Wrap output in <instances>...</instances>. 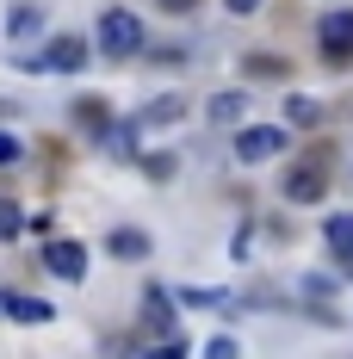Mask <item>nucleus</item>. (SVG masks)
I'll return each mask as SVG.
<instances>
[{
	"label": "nucleus",
	"instance_id": "a211bd4d",
	"mask_svg": "<svg viewBox=\"0 0 353 359\" xmlns=\"http://www.w3.org/2000/svg\"><path fill=\"white\" fill-rule=\"evenodd\" d=\"M13 229H19V205H13V198H0V236H13Z\"/></svg>",
	"mask_w": 353,
	"mask_h": 359
},
{
	"label": "nucleus",
	"instance_id": "1a4fd4ad",
	"mask_svg": "<svg viewBox=\"0 0 353 359\" xmlns=\"http://www.w3.org/2000/svg\"><path fill=\"white\" fill-rule=\"evenodd\" d=\"M149 248H155L149 229H112V236H106V254H112V260H149Z\"/></svg>",
	"mask_w": 353,
	"mask_h": 359
},
{
	"label": "nucleus",
	"instance_id": "7ed1b4c3",
	"mask_svg": "<svg viewBox=\"0 0 353 359\" xmlns=\"http://www.w3.org/2000/svg\"><path fill=\"white\" fill-rule=\"evenodd\" d=\"M19 69H44V74H81L87 69V43L81 37H56L44 56H19Z\"/></svg>",
	"mask_w": 353,
	"mask_h": 359
},
{
	"label": "nucleus",
	"instance_id": "4be33fe9",
	"mask_svg": "<svg viewBox=\"0 0 353 359\" xmlns=\"http://www.w3.org/2000/svg\"><path fill=\"white\" fill-rule=\"evenodd\" d=\"M254 6H260V0H229V13H254Z\"/></svg>",
	"mask_w": 353,
	"mask_h": 359
},
{
	"label": "nucleus",
	"instance_id": "2eb2a0df",
	"mask_svg": "<svg viewBox=\"0 0 353 359\" xmlns=\"http://www.w3.org/2000/svg\"><path fill=\"white\" fill-rule=\"evenodd\" d=\"M180 304H192V310H217L223 304V291H211V285H199V291H186Z\"/></svg>",
	"mask_w": 353,
	"mask_h": 359
},
{
	"label": "nucleus",
	"instance_id": "9d476101",
	"mask_svg": "<svg viewBox=\"0 0 353 359\" xmlns=\"http://www.w3.org/2000/svg\"><path fill=\"white\" fill-rule=\"evenodd\" d=\"M6 316H13V323H50V316H56V310H50V297H25V291H6Z\"/></svg>",
	"mask_w": 353,
	"mask_h": 359
},
{
	"label": "nucleus",
	"instance_id": "0eeeda50",
	"mask_svg": "<svg viewBox=\"0 0 353 359\" xmlns=\"http://www.w3.org/2000/svg\"><path fill=\"white\" fill-rule=\"evenodd\" d=\"M317 37H322V50H328L335 62H341V56H353V6H347V13H328Z\"/></svg>",
	"mask_w": 353,
	"mask_h": 359
},
{
	"label": "nucleus",
	"instance_id": "9b49d317",
	"mask_svg": "<svg viewBox=\"0 0 353 359\" xmlns=\"http://www.w3.org/2000/svg\"><path fill=\"white\" fill-rule=\"evenodd\" d=\"M322 236H328V248H335V260H347V266H353V211H335Z\"/></svg>",
	"mask_w": 353,
	"mask_h": 359
},
{
	"label": "nucleus",
	"instance_id": "6ab92c4d",
	"mask_svg": "<svg viewBox=\"0 0 353 359\" xmlns=\"http://www.w3.org/2000/svg\"><path fill=\"white\" fill-rule=\"evenodd\" d=\"M74 111H81L87 124H106V106H100V100H81V106H74Z\"/></svg>",
	"mask_w": 353,
	"mask_h": 359
},
{
	"label": "nucleus",
	"instance_id": "6e6552de",
	"mask_svg": "<svg viewBox=\"0 0 353 359\" xmlns=\"http://www.w3.org/2000/svg\"><path fill=\"white\" fill-rule=\"evenodd\" d=\"M186 100H180V93H161V100H149V106L137 111V130H161V124H180V118H186Z\"/></svg>",
	"mask_w": 353,
	"mask_h": 359
},
{
	"label": "nucleus",
	"instance_id": "f3484780",
	"mask_svg": "<svg viewBox=\"0 0 353 359\" xmlns=\"http://www.w3.org/2000/svg\"><path fill=\"white\" fill-rule=\"evenodd\" d=\"M199 359H236V341L217 334V341H205V353H199Z\"/></svg>",
	"mask_w": 353,
	"mask_h": 359
},
{
	"label": "nucleus",
	"instance_id": "ddd939ff",
	"mask_svg": "<svg viewBox=\"0 0 353 359\" xmlns=\"http://www.w3.org/2000/svg\"><path fill=\"white\" fill-rule=\"evenodd\" d=\"M37 25H44V0H19L13 19H6V32H13V37H32Z\"/></svg>",
	"mask_w": 353,
	"mask_h": 359
},
{
	"label": "nucleus",
	"instance_id": "4468645a",
	"mask_svg": "<svg viewBox=\"0 0 353 359\" xmlns=\"http://www.w3.org/2000/svg\"><path fill=\"white\" fill-rule=\"evenodd\" d=\"M285 124H322V106L304 100V93H291V100H285Z\"/></svg>",
	"mask_w": 353,
	"mask_h": 359
},
{
	"label": "nucleus",
	"instance_id": "f03ea898",
	"mask_svg": "<svg viewBox=\"0 0 353 359\" xmlns=\"http://www.w3.org/2000/svg\"><path fill=\"white\" fill-rule=\"evenodd\" d=\"M322 192H328V161L322 155H304V161L285 168V198L291 205H317Z\"/></svg>",
	"mask_w": 353,
	"mask_h": 359
},
{
	"label": "nucleus",
	"instance_id": "20e7f679",
	"mask_svg": "<svg viewBox=\"0 0 353 359\" xmlns=\"http://www.w3.org/2000/svg\"><path fill=\"white\" fill-rule=\"evenodd\" d=\"M279 149H285L279 124H242V130H236V155H242V161H273Z\"/></svg>",
	"mask_w": 353,
	"mask_h": 359
},
{
	"label": "nucleus",
	"instance_id": "412c9836",
	"mask_svg": "<svg viewBox=\"0 0 353 359\" xmlns=\"http://www.w3.org/2000/svg\"><path fill=\"white\" fill-rule=\"evenodd\" d=\"M161 6H168V13H192L199 0H161Z\"/></svg>",
	"mask_w": 353,
	"mask_h": 359
},
{
	"label": "nucleus",
	"instance_id": "f8f14e48",
	"mask_svg": "<svg viewBox=\"0 0 353 359\" xmlns=\"http://www.w3.org/2000/svg\"><path fill=\"white\" fill-rule=\"evenodd\" d=\"M242 111H248V93H211V124H242Z\"/></svg>",
	"mask_w": 353,
	"mask_h": 359
},
{
	"label": "nucleus",
	"instance_id": "dca6fc26",
	"mask_svg": "<svg viewBox=\"0 0 353 359\" xmlns=\"http://www.w3.org/2000/svg\"><path fill=\"white\" fill-rule=\"evenodd\" d=\"M19 155H25V143H19V137H13V130H0V168H13V161H19Z\"/></svg>",
	"mask_w": 353,
	"mask_h": 359
},
{
	"label": "nucleus",
	"instance_id": "aec40b11",
	"mask_svg": "<svg viewBox=\"0 0 353 359\" xmlns=\"http://www.w3.org/2000/svg\"><path fill=\"white\" fill-rule=\"evenodd\" d=\"M149 359H192V353H186L180 341H161V347H155V353H149Z\"/></svg>",
	"mask_w": 353,
	"mask_h": 359
},
{
	"label": "nucleus",
	"instance_id": "39448f33",
	"mask_svg": "<svg viewBox=\"0 0 353 359\" xmlns=\"http://www.w3.org/2000/svg\"><path fill=\"white\" fill-rule=\"evenodd\" d=\"M142 328L149 334H161V341H174V291H161V285H149L142 291Z\"/></svg>",
	"mask_w": 353,
	"mask_h": 359
},
{
	"label": "nucleus",
	"instance_id": "423d86ee",
	"mask_svg": "<svg viewBox=\"0 0 353 359\" xmlns=\"http://www.w3.org/2000/svg\"><path fill=\"white\" fill-rule=\"evenodd\" d=\"M44 266L74 285V279H87V248L81 242H44Z\"/></svg>",
	"mask_w": 353,
	"mask_h": 359
},
{
	"label": "nucleus",
	"instance_id": "f257e3e1",
	"mask_svg": "<svg viewBox=\"0 0 353 359\" xmlns=\"http://www.w3.org/2000/svg\"><path fill=\"white\" fill-rule=\"evenodd\" d=\"M100 50L106 56H137L142 50V19L131 6H106L100 13Z\"/></svg>",
	"mask_w": 353,
	"mask_h": 359
}]
</instances>
